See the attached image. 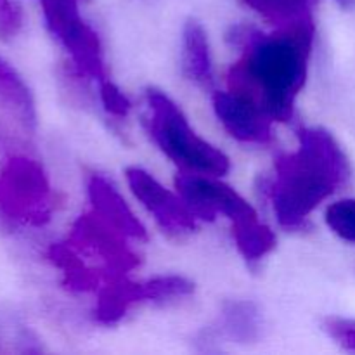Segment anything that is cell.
<instances>
[{"label": "cell", "mask_w": 355, "mask_h": 355, "mask_svg": "<svg viewBox=\"0 0 355 355\" xmlns=\"http://www.w3.org/2000/svg\"><path fill=\"white\" fill-rule=\"evenodd\" d=\"M315 23L276 28L263 33L250 24H236L227 40L239 58L227 73V90L260 107L274 123L290 121L295 103L309 75Z\"/></svg>", "instance_id": "obj_1"}, {"label": "cell", "mask_w": 355, "mask_h": 355, "mask_svg": "<svg viewBox=\"0 0 355 355\" xmlns=\"http://www.w3.org/2000/svg\"><path fill=\"white\" fill-rule=\"evenodd\" d=\"M350 177V165L342 146L321 127L298 130V148L276 162L272 179L266 180L269 198L281 227H309L312 211L336 193Z\"/></svg>", "instance_id": "obj_2"}, {"label": "cell", "mask_w": 355, "mask_h": 355, "mask_svg": "<svg viewBox=\"0 0 355 355\" xmlns=\"http://www.w3.org/2000/svg\"><path fill=\"white\" fill-rule=\"evenodd\" d=\"M127 239L90 211L75 222L64 243L51 246L49 259L62 270L68 286L96 290L103 281L121 279L137 267L139 259Z\"/></svg>", "instance_id": "obj_3"}, {"label": "cell", "mask_w": 355, "mask_h": 355, "mask_svg": "<svg viewBox=\"0 0 355 355\" xmlns=\"http://www.w3.org/2000/svg\"><path fill=\"white\" fill-rule=\"evenodd\" d=\"M144 127L153 142L180 172L222 179L231 170L229 156L201 137L175 101L163 90L149 89L146 92Z\"/></svg>", "instance_id": "obj_4"}, {"label": "cell", "mask_w": 355, "mask_h": 355, "mask_svg": "<svg viewBox=\"0 0 355 355\" xmlns=\"http://www.w3.org/2000/svg\"><path fill=\"white\" fill-rule=\"evenodd\" d=\"M54 191L47 172L26 149L0 158V210L14 224L42 227L52 218Z\"/></svg>", "instance_id": "obj_5"}, {"label": "cell", "mask_w": 355, "mask_h": 355, "mask_svg": "<svg viewBox=\"0 0 355 355\" xmlns=\"http://www.w3.org/2000/svg\"><path fill=\"white\" fill-rule=\"evenodd\" d=\"M47 30L69 55V64L92 82L107 80V68L97 31L83 19L80 0H40Z\"/></svg>", "instance_id": "obj_6"}, {"label": "cell", "mask_w": 355, "mask_h": 355, "mask_svg": "<svg viewBox=\"0 0 355 355\" xmlns=\"http://www.w3.org/2000/svg\"><path fill=\"white\" fill-rule=\"evenodd\" d=\"M125 175L134 196L170 238L182 239L196 231L200 218L193 214L177 191L163 186L153 173L141 166H130Z\"/></svg>", "instance_id": "obj_7"}, {"label": "cell", "mask_w": 355, "mask_h": 355, "mask_svg": "<svg viewBox=\"0 0 355 355\" xmlns=\"http://www.w3.org/2000/svg\"><path fill=\"white\" fill-rule=\"evenodd\" d=\"M175 189L200 220H214L218 215H224L234 222L255 214V208L218 177L180 172L175 179Z\"/></svg>", "instance_id": "obj_8"}, {"label": "cell", "mask_w": 355, "mask_h": 355, "mask_svg": "<svg viewBox=\"0 0 355 355\" xmlns=\"http://www.w3.org/2000/svg\"><path fill=\"white\" fill-rule=\"evenodd\" d=\"M211 104L224 130L243 144L266 146L272 141L274 121L257 104L231 90H215Z\"/></svg>", "instance_id": "obj_9"}, {"label": "cell", "mask_w": 355, "mask_h": 355, "mask_svg": "<svg viewBox=\"0 0 355 355\" xmlns=\"http://www.w3.org/2000/svg\"><path fill=\"white\" fill-rule=\"evenodd\" d=\"M263 331V315L250 300H231L222 305L214 326L201 331L200 342L207 350L218 342L248 345L259 342Z\"/></svg>", "instance_id": "obj_10"}, {"label": "cell", "mask_w": 355, "mask_h": 355, "mask_svg": "<svg viewBox=\"0 0 355 355\" xmlns=\"http://www.w3.org/2000/svg\"><path fill=\"white\" fill-rule=\"evenodd\" d=\"M87 194H89L90 205H92V211L101 220L116 229L120 234L128 239H134V241L148 239L146 227L135 217L132 208L128 207V203L111 180H107L101 173H92L87 180Z\"/></svg>", "instance_id": "obj_11"}, {"label": "cell", "mask_w": 355, "mask_h": 355, "mask_svg": "<svg viewBox=\"0 0 355 355\" xmlns=\"http://www.w3.org/2000/svg\"><path fill=\"white\" fill-rule=\"evenodd\" d=\"M0 114L23 134L37 132L38 113L31 89L21 73L0 55Z\"/></svg>", "instance_id": "obj_12"}, {"label": "cell", "mask_w": 355, "mask_h": 355, "mask_svg": "<svg viewBox=\"0 0 355 355\" xmlns=\"http://www.w3.org/2000/svg\"><path fill=\"white\" fill-rule=\"evenodd\" d=\"M182 71L193 83L210 87L214 83L210 42L203 24L189 19L182 30Z\"/></svg>", "instance_id": "obj_13"}, {"label": "cell", "mask_w": 355, "mask_h": 355, "mask_svg": "<svg viewBox=\"0 0 355 355\" xmlns=\"http://www.w3.org/2000/svg\"><path fill=\"white\" fill-rule=\"evenodd\" d=\"M231 224L236 246L248 263L260 262L276 248V234L272 232V229L260 222L257 211L238 218Z\"/></svg>", "instance_id": "obj_14"}, {"label": "cell", "mask_w": 355, "mask_h": 355, "mask_svg": "<svg viewBox=\"0 0 355 355\" xmlns=\"http://www.w3.org/2000/svg\"><path fill=\"white\" fill-rule=\"evenodd\" d=\"M243 2L274 28H293L305 23H314V7L318 0H243Z\"/></svg>", "instance_id": "obj_15"}, {"label": "cell", "mask_w": 355, "mask_h": 355, "mask_svg": "<svg viewBox=\"0 0 355 355\" xmlns=\"http://www.w3.org/2000/svg\"><path fill=\"white\" fill-rule=\"evenodd\" d=\"M194 293V283L184 276H156L144 283H134L135 304L139 305H170L189 298Z\"/></svg>", "instance_id": "obj_16"}, {"label": "cell", "mask_w": 355, "mask_h": 355, "mask_svg": "<svg viewBox=\"0 0 355 355\" xmlns=\"http://www.w3.org/2000/svg\"><path fill=\"white\" fill-rule=\"evenodd\" d=\"M326 224L338 238L355 243V200H340L329 205Z\"/></svg>", "instance_id": "obj_17"}, {"label": "cell", "mask_w": 355, "mask_h": 355, "mask_svg": "<svg viewBox=\"0 0 355 355\" xmlns=\"http://www.w3.org/2000/svg\"><path fill=\"white\" fill-rule=\"evenodd\" d=\"M26 16L17 0H0V42L10 44L24 30Z\"/></svg>", "instance_id": "obj_18"}, {"label": "cell", "mask_w": 355, "mask_h": 355, "mask_svg": "<svg viewBox=\"0 0 355 355\" xmlns=\"http://www.w3.org/2000/svg\"><path fill=\"white\" fill-rule=\"evenodd\" d=\"M99 99L104 111L111 116L127 118L132 111V103L118 85H114L110 78L99 83Z\"/></svg>", "instance_id": "obj_19"}, {"label": "cell", "mask_w": 355, "mask_h": 355, "mask_svg": "<svg viewBox=\"0 0 355 355\" xmlns=\"http://www.w3.org/2000/svg\"><path fill=\"white\" fill-rule=\"evenodd\" d=\"M324 329L343 349L355 352V321L342 318H328L324 321Z\"/></svg>", "instance_id": "obj_20"}, {"label": "cell", "mask_w": 355, "mask_h": 355, "mask_svg": "<svg viewBox=\"0 0 355 355\" xmlns=\"http://www.w3.org/2000/svg\"><path fill=\"white\" fill-rule=\"evenodd\" d=\"M335 2L345 10H354L355 9V0H335Z\"/></svg>", "instance_id": "obj_21"}]
</instances>
